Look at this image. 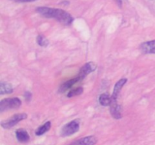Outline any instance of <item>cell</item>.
<instances>
[{"mask_svg": "<svg viewBox=\"0 0 155 145\" xmlns=\"http://www.w3.org/2000/svg\"><path fill=\"white\" fill-rule=\"evenodd\" d=\"M99 103L104 107H108L111 104V97L106 93L101 94L99 97Z\"/></svg>", "mask_w": 155, "mask_h": 145, "instance_id": "obj_14", "label": "cell"}, {"mask_svg": "<svg viewBox=\"0 0 155 145\" xmlns=\"http://www.w3.org/2000/svg\"><path fill=\"white\" fill-rule=\"evenodd\" d=\"M13 87L10 83L5 82H0V95H6V94H12L13 92Z\"/></svg>", "mask_w": 155, "mask_h": 145, "instance_id": "obj_12", "label": "cell"}, {"mask_svg": "<svg viewBox=\"0 0 155 145\" xmlns=\"http://www.w3.org/2000/svg\"><path fill=\"white\" fill-rule=\"evenodd\" d=\"M16 2H36L37 0H14Z\"/></svg>", "mask_w": 155, "mask_h": 145, "instance_id": "obj_18", "label": "cell"}, {"mask_svg": "<svg viewBox=\"0 0 155 145\" xmlns=\"http://www.w3.org/2000/svg\"><path fill=\"white\" fill-rule=\"evenodd\" d=\"M83 92V89L82 87H79L77 89H74V90H71L68 92V98H72V97L77 96V95H81Z\"/></svg>", "mask_w": 155, "mask_h": 145, "instance_id": "obj_16", "label": "cell"}, {"mask_svg": "<svg viewBox=\"0 0 155 145\" xmlns=\"http://www.w3.org/2000/svg\"><path fill=\"white\" fill-rule=\"evenodd\" d=\"M140 48L145 54H155V40L143 42Z\"/></svg>", "mask_w": 155, "mask_h": 145, "instance_id": "obj_9", "label": "cell"}, {"mask_svg": "<svg viewBox=\"0 0 155 145\" xmlns=\"http://www.w3.org/2000/svg\"><path fill=\"white\" fill-rule=\"evenodd\" d=\"M110 112L112 117L114 119H120L122 118V113H121V107L118 104L117 102L111 103L110 105Z\"/></svg>", "mask_w": 155, "mask_h": 145, "instance_id": "obj_8", "label": "cell"}, {"mask_svg": "<svg viewBox=\"0 0 155 145\" xmlns=\"http://www.w3.org/2000/svg\"><path fill=\"white\" fill-rule=\"evenodd\" d=\"M36 42H37L38 45H40L42 47H47L49 44V42L45 36H42V35H39L36 38Z\"/></svg>", "mask_w": 155, "mask_h": 145, "instance_id": "obj_15", "label": "cell"}, {"mask_svg": "<svg viewBox=\"0 0 155 145\" xmlns=\"http://www.w3.org/2000/svg\"><path fill=\"white\" fill-rule=\"evenodd\" d=\"M15 134H16V137L18 141L21 142V143H26L30 140V135H29L28 132L24 128H20V129L17 130L15 131Z\"/></svg>", "mask_w": 155, "mask_h": 145, "instance_id": "obj_11", "label": "cell"}, {"mask_svg": "<svg viewBox=\"0 0 155 145\" xmlns=\"http://www.w3.org/2000/svg\"><path fill=\"white\" fill-rule=\"evenodd\" d=\"M97 69V64L94 62H88L86 64L83 65L79 72V76L81 77L82 79H84L85 77L87 76L89 73L94 72Z\"/></svg>", "mask_w": 155, "mask_h": 145, "instance_id": "obj_5", "label": "cell"}, {"mask_svg": "<svg viewBox=\"0 0 155 145\" xmlns=\"http://www.w3.org/2000/svg\"><path fill=\"white\" fill-rule=\"evenodd\" d=\"M70 145H71V144H70Z\"/></svg>", "mask_w": 155, "mask_h": 145, "instance_id": "obj_20", "label": "cell"}, {"mask_svg": "<svg viewBox=\"0 0 155 145\" xmlns=\"http://www.w3.org/2000/svg\"><path fill=\"white\" fill-rule=\"evenodd\" d=\"M51 122H50V121H48V122H45V124H43L42 125L39 126V128L36 130L35 134H36V135L37 136L42 135V134H45V132H47V131L51 128Z\"/></svg>", "mask_w": 155, "mask_h": 145, "instance_id": "obj_13", "label": "cell"}, {"mask_svg": "<svg viewBox=\"0 0 155 145\" xmlns=\"http://www.w3.org/2000/svg\"><path fill=\"white\" fill-rule=\"evenodd\" d=\"M83 79L81 78L80 76H77L74 77V78L68 80V81H67L66 82H64V84H62L61 85L60 89H59V92H66L67 90H68L69 89H71V87H72L74 85H75L76 83L78 82H80V80H82Z\"/></svg>", "mask_w": 155, "mask_h": 145, "instance_id": "obj_10", "label": "cell"}, {"mask_svg": "<svg viewBox=\"0 0 155 145\" xmlns=\"http://www.w3.org/2000/svg\"><path fill=\"white\" fill-rule=\"evenodd\" d=\"M98 141L96 137L93 135L86 136L73 142L71 145H95Z\"/></svg>", "mask_w": 155, "mask_h": 145, "instance_id": "obj_7", "label": "cell"}, {"mask_svg": "<svg viewBox=\"0 0 155 145\" xmlns=\"http://www.w3.org/2000/svg\"><path fill=\"white\" fill-rule=\"evenodd\" d=\"M119 8H122V0H114Z\"/></svg>", "mask_w": 155, "mask_h": 145, "instance_id": "obj_19", "label": "cell"}, {"mask_svg": "<svg viewBox=\"0 0 155 145\" xmlns=\"http://www.w3.org/2000/svg\"><path fill=\"white\" fill-rule=\"evenodd\" d=\"M80 119H74L70 122L64 125L62 128L61 134L62 137H68L72 134H74L76 132L80 130Z\"/></svg>", "mask_w": 155, "mask_h": 145, "instance_id": "obj_2", "label": "cell"}, {"mask_svg": "<svg viewBox=\"0 0 155 145\" xmlns=\"http://www.w3.org/2000/svg\"><path fill=\"white\" fill-rule=\"evenodd\" d=\"M36 11L45 18H54L64 25H70L74 21V18L69 13L60 8L39 7L36 8Z\"/></svg>", "mask_w": 155, "mask_h": 145, "instance_id": "obj_1", "label": "cell"}, {"mask_svg": "<svg viewBox=\"0 0 155 145\" xmlns=\"http://www.w3.org/2000/svg\"><path fill=\"white\" fill-rule=\"evenodd\" d=\"M127 82V78H123L120 79L115 84L113 94L111 96V102H117V98L119 96V94L120 92L121 89L124 86V85Z\"/></svg>", "mask_w": 155, "mask_h": 145, "instance_id": "obj_6", "label": "cell"}, {"mask_svg": "<svg viewBox=\"0 0 155 145\" xmlns=\"http://www.w3.org/2000/svg\"><path fill=\"white\" fill-rule=\"evenodd\" d=\"M27 115L26 113H16L14 116H12V117L8 118L6 120L2 121L1 122V125L3 128L8 129V128L15 126V125H17L18 122H20L23 119H27Z\"/></svg>", "mask_w": 155, "mask_h": 145, "instance_id": "obj_4", "label": "cell"}, {"mask_svg": "<svg viewBox=\"0 0 155 145\" xmlns=\"http://www.w3.org/2000/svg\"><path fill=\"white\" fill-rule=\"evenodd\" d=\"M21 101L18 98H5L0 101V111L3 112L21 107Z\"/></svg>", "mask_w": 155, "mask_h": 145, "instance_id": "obj_3", "label": "cell"}, {"mask_svg": "<svg viewBox=\"0 0 155 145\" xmlns=\"http://www.w3.org/2000/svg\"><path fill=\"white\" fill-rule=\"evenodd\" d=\"M24 97H25V99L27 101H30L31 100V97H32V94L30 93V92H26L24 93Z\"/></svg>", "mask_w": 155, "mask_h": 145, "instance_id": "obj_17", "label": "cell"}]
</instances>
